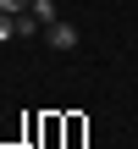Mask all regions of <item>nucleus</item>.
Instances as JSON below:
<instances>
[{
    "label": "nucleus",
    "mask_w": 138,
    "mask_h": 149,
    "mask_svg": "<svg viewBox=\"0 0 138 149\" xmlns=\"http://www.w3.org/2000/svg\"><path fill=\"white\" fill-rule=\"evenodd\" d=\"M44 39H50V50H61V55H66V50H77V28H72V22H50V28H44Z\"/></svg>",
    "instance_id": "f257e3e1"
},
{
    "label": "nucleus",
    "mask_w": 138,
    "mask_h": 149,
    "mask_svg": "<svg viewBox=\"0 0 138 149\" xmlns=\"http://www.w3.org/2000/svg\"><path fill=\"white\" fill-rule=\"evenodd\" d=\"M28 11H33V17H39V22H44V28H50V22H55V0H28Z\"/></svg>",
    "instance_id": "f03ea898"
},
{
    "label": "nucleus",
    "mask_w": 138,
    "mask_h": 149,
    "mask_svg": "<svg viewBox=\"0 0 138 149\" xmlns=\"http://www.w3.org/2000/svg\"><path fill=\"white\" fill-rule=\"evenodd\" d=\"M39 28H44V22H39L33 11H22V17H17V33H39Z\"/></svg>",
    "instance_id": "7ed1b4c3"
},
{
    "label": "nucleus",
    "mask_w": 138,
    "mask_h": 149,
    "mask_svg": "<svg viewBox=\"0 0 138 149\" xmlns=\"http://www.w3.org/2000/svg\"><path fill=\"white\" fill-rule=\"evenodd\" d=\"M6 39H17V17H11V11H0V44H6Z\"/></svg>",
    "instance_id": "20e7f679"
},
{
    "label": "nucleus",
    "mask_w": 138,
    "mask_h": 149,
    "mask_svg": "<svg viewBox=\"0 0 138 149\" xmlns=\"http://www.w3.org/2000/svg\"><path fill=\"white\" fill-rule=\"evenodd\" d=\"M0 11H11V17H22V11H28V0H0Z\"/></svg>",
    "instance_id": "39448f33"
}]
</instances>
